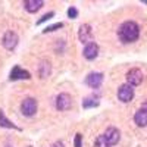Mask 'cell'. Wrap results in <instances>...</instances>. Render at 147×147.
<instances>
[{
    "instance_id": "obj_1",
    "label": "cell",
    "mask_w": 147,
    "mask_h": 147,
    "mask_svg": "<svg viewBox=\"0 0 147 147\" xmlns=\"http://www.w3.org/2000/svg\"><path fill=\"white\" fill-rule=\"evenodd\" d=\"M118 37L122 43H134V41H137L138 37H140V27L137 25V22L127 21L119 27Z\"/></svg>"
},
{
    "instance_id": "obj_2",
    "label": "cell",
    "mask_w": 147,
    "mask_h": 147,
    "mask_svg": "<svg viewBox=\"0 0 147 147\" xmlns=\"http://www.w3.org/2000/svg\"><path fill=\"white\" fill-rule=\"evenodd\" d=\"M21 112L24 116H34L37 112V100L32 97H28L21 103Z\"/></svg>"
},
{
    "instance_id": "obj_18",
    "label": "cell",
    "mask_w": 147,
    "mask_h": 147,
    "mask_svg": "<svg viewBox=\"0 0 147 147\" xmlns=\"http://www.w3.org/2000/svg\"><path fill=\"white\" fill-rule=\"evenodd\" d=\"M62 27H63V24H62V22H57V24H53V25L47 27L43 32H44V34H47V32H53V31H56V30H59V28H62Z\"/></svg>"
},
{
    "instance_id": "obj_16",
    "label": "cell",
    "mask_w": 147,
    "mask_h": 147,
    "mask_svg": "<svg viewBox=\"0 0 147 147\" xmlns=\"http://www.w3.org/2000/svg\"><path fill=\"white\" fill-rule=\"evenodd\" d=\"M97 106H99V100L93 99V97H88V99H84V102H82V107H84V109L97 107Z\"/></svg>"
},
{
    "instance_id": "obj_17",
    "label": "cell",
    "mask_w": 147,
    "mask_h": 147,
    "mask_svg": "<svg viewBox=\"0 0 147 147\" xmlns=\"http://www.w3.org/2000/svg\"><path fill=\"white\" fill-rule=\"evenodd\" d=\"M94 147H112L107 141H106V138H105V136L102 134V136H99L96 138V141H94Z\"/></svg>"
},
{
    "instance_id": "obj_15",
    "label": "cell",
    "mask_w": 147,
    "mask_h": 147,
    "mask_svg": "<svg viewBox=\"0 0 147 147\" xmlns=\"http://www.w3.org/2000/svg\"><path fill=\"white\" fill-rule=\"evenodd\" d=\"M50 72H52V68H50V65H49L47 62H43V65H40V68H38V74H40V77H41V78H46Z\"/></svg>"
},
{
    "instance_id": "obj_9",
    "label": "cell",
    "mask_w": 147,
    "mask_h": 147,
    "mask_svg": "<svg viewBox=\"0 0 147 147\" xmlns=\"http://www.w3.org/2000/svg\"><path fill=\"white\" fill-rule=\"evenodd\" d=\"M10 81H18V80H30L31 78V74L25 69H22L21 66H15L13 69L10 71V75H9Z\"/></svg>"
},
{
    "instance_id": "obj_6",
    "label": "cell",
    "mask_w": 147,
    "mask_h": 147,
    "mask_svg": "<svg viewBox=\"0 0 147 147\" xmlns=\"http://www.w3.org/2000/svg\"><path fill=\"white\" fill-rule=\"evenodd\" d=\"M103 82V74L102 72H91L85 78V84L91 88H99Z\"/></svg>"
},
{
    "instance_id": "obj_7",
    "label": "cell",
    "mask_w": 147,
    "mask_h": 147,
    "mask_svg": "<svg viewBox=\"0 0 147 147\" xmlns=\"http://www.w3.org/2000/svg\"><path fill=\"white\" fill-rule=\"evenodd\" d=\"M72 105V99L68 93H62L56 97V109L57 110H68Z\"/></svg>"
},
{
    "instance_id": "obj_23",
    "label": "cell",
    "mask_w": 147,
    "mask_h": 147,
    "mask_svg": "<svg viewBox=\"0 0 147 147\" xmlns=\"http://www.w3.org/2000/svg\"><path fill=\"white\" fill-rule=\"evenodd\" d=\"M143 3H146V5H147V0H143Z\"/></svg>"
},
{
    "instance_id": "obj_21",
    "label": "cell",
    "mask_w": 147,
    "mask_h": 147,
    "mask_svg": "<svg viewBox=\"0 0 147 147\" xmlns=\"http://www.w3.org/2000/svg\"><path fill=\"white\" fill-rule=\"evenodd\" d=\"M55 16V12H49V13H46L41 19H38V21H37V25H40V24H43L44 21H47V19H50V18H53Z\"/></svg>"
},
{
    "instance_id": "obj_19",
    "label": "cell",
    "mask_w": 147,
    "mask_h": 147,
    "mask_svg": "<svg viewBox=\"0 0 147 147\" xmlns=\"http://www.w3.org/2000/svg\"><path fill=\"white\" fill-rule=\"evenodd\" d=\"M77 16H78V10H77V7L71 6V7L68 9V18H71V19H75Z\"/></svg>"
},
{
    "instance_id": "obj_10",
    "label": "cell",
    "mask_w": 147,
    "mask_h": 147,
    "mask_svg": "<svg viewBox=\"0 0 147 147\" xmlns=\"http://www.w3.org/2000/svg\"><path fill=\"white\" fill-rule=\"evenodd\" d=\"M103 136H105L106 141H107L110 146H115V144H118V141H119V138H121V132H119L116 128L110 127V128H107V129L105 131Z\"/></svg>"
},
{
    "instance_id": "obj_14",
    "label": "cell",
    "mask_w": 147,
    "mask_h": 147,
    "mask_svg": "<svg viewBox=\"0 0 147 147\" xmlns=\"http://www.w3.org/2000/svg\"><path fill=\"white\" fill-rule=\"evenodd\" d=\"M0 127H5V128H16V129H18V127L13 125V124H12V122L5 116L3 110H0Z\"/></svg>"
},
{
    "instance_id": "obj_12",
    "label": "cell",
    "mask_w": 147,
    "mask_h": 147,
    "mask_svg": "<svg viewBox=\"0 0 147 147\" xmlns=\"http://www.w3.org/2000/svg\"><path fill=\"white\" fill-rule=\"evenodd\" d=\"M43 5H44L43 0H27V2L24 3L27 12H30V13H35V12H38V9H41Z\"/></svg>"
},
{
    "instance_id": "obj_3",
    "label": "cell",
    "mask_w": 147,
    "mask_h": 147,
    "mask_svg": "<svg viewBox=\"0 0 147 147\" xmlns=\"http://www.w3.org/2000/svg\"><path fill=\"white\" fill-rule=\"evenodd\" d=\"M134 97V88L131 87L129 84H122L121 87L118 88V99L122 103H128L132 100Z\"/></svg>"
},
{
    "instance_id": "obj_20",
    "label": "cell",
    "mask_w": 147,
    "mask_h": 147,
    "mask_svg": "<svg viewBox=\"0 0 147 147\" xmlns=\"http://www.w3.org/2000/svg\"><path fill=\"white\" fill-rule=\"evenodd\" d=\"M74 147H82V134H77L75 140H74Z\"/></svg>"
},
{
    "instance_id": "obj_4",
    "label": "cell",
    "mask_w": 147,
    "mask_h": 147,
    "mask_svg": "<svg viewBox=\"0 0 147 147\" xmlns=\"http://www.w3.org/2000/svg\"><path fill=\"white\" fill-rule=\"evenodd\" d=\"M18 41H19V37L16 32L13 31H7L3 37V47L6 50H15V47L18 46Z\"/></svg>"
},
{
    "instance_id": "obj_5",
    "label": "cell",
    "mask_w": 147,
    "mask_h": 147,
    "mask_svg": "<svg viewBox=\"0 0 147 147\" xmlns=\"http://www.w3.org/2000/svg\"><path fill=\"white\" fill-rule=\"evenodd\" d=\"M127 81L131 87H136V85H140L143 82V72L137 68H132L128 71L127 74Z\"/></svg>"
},
{
    "instance_id": "obj_13",
    "label": "cell",
    "mask_w": 147,
    "mask_h": 147,
    "mask_svg": "<svg viewBox=\"0 0 147 147\" xmlns=\"http://www.w3.org/2000/svg\"><path fill=\"white\" fill-rule=\"evenodd\" d=\"M134 122L138 127H146L147 125V109H138L136 115H134Z\"/></svg>"
},
{
    "instance_id": "obj_8",
    "label": "cell",
    "mask_w": 147,
    "mask_h": 147,
    "mask_svg": "<svg viewBox=\"0 0 147 147\" xmlns=\"http://www.w3.org/2000/svg\"><path fill=\"white\" fill-rule=\"evenodd\" d=\"M78 38L81 43H91V38H93V32H91V27L88 24H82L80 27V31H78Z\"/></svg>"
},
{
    "instance_id": "obj_22",
    "label": "cell",
    "mask_w": 147,
    "mask_h": 147,
    "mask_svg": "<svg viewBox=\"0 0 147 147\" xmlns=\"http://www.w3.org/2000/svg\"><path fill=\"white\" fill-rule=\"evenodd\" d=\"M53 147H63V143H60V141H56L53 144Z\"/></svg>"
},
{
    "instance_id": "obj_11",
    "label": "cell",
    "mask_w": 147,
    "mask_h": 147,
    "mask_svg": "<svg viewBox=\"0 0 147 147\" xmlns=\"http://www.w3.org/2000/svg\"><path fill=\"white\" fill-rule=\"evenodd\" d=\"M82 55H84V57L87 59V60H94V59L97 57V55H99V46H97L96 43L85 44Z\"/></svg>"
}]
</instances>
